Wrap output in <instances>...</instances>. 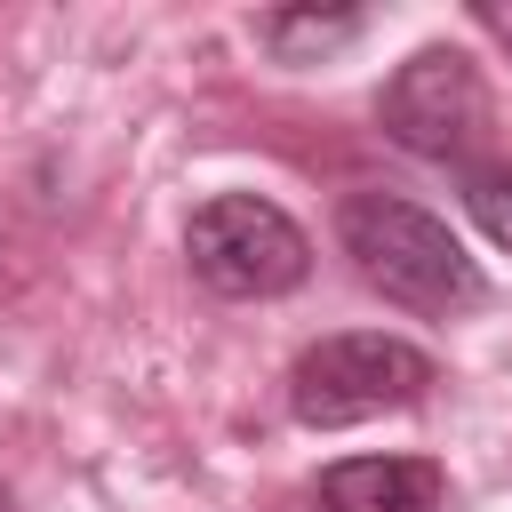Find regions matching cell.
<instances>
[{"label": "cell", "mask_w": 512, "mask_h": 512, "mask_svg": "<svg viewBox=\"0 0 512 512\" xmlns=\"http://www.w3.org/2000/svg\"><path fill=\"white\" fill-rule=\"evenodd\" d=\"M480 24H488L496 40H512V8H496V0H480Z\"/></svg>", "instance_id": "cell-8"}, {"label": "cell", "mask_w": 512, "mask_h": 512, "mask_svg": "<svg viewBox=\"0 0 512 512\" xmlns=\"http://www.w3.org/2000/svg\"><path fill=\"white\" fill-rule=\"evenodd\" d=\"M184 256H192V280L216 288V296H288L304 288L312 272V240L288 208L256 200V192H216L192 208L184 224Z\"/></svg>", "instance_id": "cell-3"}, {"label": "cell", "mask_w": 512, "mask_h": 512, "mask_svg": "<svg viewBox=\"0 0 512 512\" xmlns=\"http://www.w3.org/2000/svg\"><path fill=\"white\" fill-rule=\"evenodd\" d=\"M464 208L480 216V232L496 248H512V168L488 160V168H464Z\"/></svg>", "instance_id": "cell-7"}, {"label": "cell", "mask_w": 512, "mask_h": 512, "mask_svg": "<svg viewBox=\"0 0 512 512\" xmlns=\"http://www.w3.org/2000/svg\"><path fill=\"white\" fill-rule=\"evenodd\" d=\"M376 120L400 152L416 160H464L480 136H488V88H480V64L464 48H416L384 96H376Z\"/></svg>", "instance_id": "cell-4"}, {"label": "cell", "mask_w": 512, "mask_h": 512, "mask_svg": "<svg viewBox=\"0 0 512 512\" xmlns=\"http://www.w3.org/2000/svg\"><path fill=\"white\" fill-rule=\"evenodd\" d=\"M360 8H272V16H256V40L280 56V64H312V56H328V48H344V40H360Z\"/></svg>", "instance_id": "cell-6"}, {"label": "cell", "mask_w": 512, "mask_h": 512, "mask_svg": "<svg viewBox=\"0 0 512 512\" xmlns=\"http://www.w3.org/2000/svg\"><path fill=\"white\" fill-rule=\"evenodd\" d=\"M432 392V352H416L408 336L384 328H352V336H320L296 368H288V408L312 432H344L392 408H416Z\"/></svg>", "instance_id": "cell-2"}, {"label": "cell", "mask_w": 512, "mask_h": 512, "mask_svg": "<svg viewBox=\"0 0 512 512\" xmlns=\"http://www.w3.org/2000/svg\"><path fill=\"white\" fill-rule=\"evenodd\" d=\"M336 240H344V256H352V272L368 288H384L392 304H408L424 320H456V312H472L488 296L464 240L432 208H416L400 192H352L336 208Z\"/></svg>", "instance_id": "cell-1"}, {"label": "cell", "mask_w": 512, "mask_h": 512, "mask_svg": "<svg viewBox=\"0 0 512 512\" xmlns=\"http://www.w3.org/2000/svg\"><path fill=\"white\" fill-rule=\"evenodd\" d=\"M312 512H440V472L416 456H352L320 480Z\"/></svg>", "instance_id": "cell-5"}, {"label": "cell", "mask_w": 512, "mask_h": 512, "mask_svg": "<svg viewBox=\"0 0 512 512\" xmlns=\"http://www.w3.org/2000/svg\"><path fill=\"white\" fill-rule=\"evenodd\" d=\"M0 512H16V496H8V480H0Z\"/></svg>", "instance_id": "cell-9"}]
</instances>
